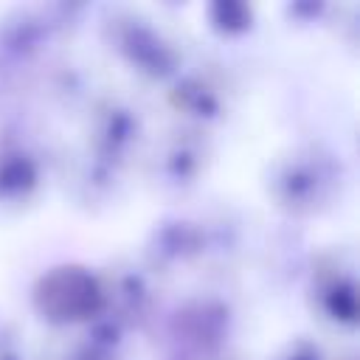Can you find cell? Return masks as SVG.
I'll list each match as a JSON object with an SVG mask.
<instances>
[{
    "mask_svg": "<svg viewBox=\"0 0 360 360\" xmlns=\"http://www.w3.org/2000/svg\"><path fill=\"white\" fill-rule=\"evenodd\" d=\"M340 172L332 155L304 146L281 158L270 172V194L290 214H318L332 205Z\"/></svg>",
    "mask_w": 360,
    "mask_h": 360,
    "instance_id": "obj_1",
    "label": "cell"
},
{
    "mask_svg": "<svg viewBox=\"0 0 360 360\" xmlns=\"http://www.w3.org/2000/svg\"><path fill=\"white\" fill-rule=\"evenodd\" d=\"M205 253V233L202 228H197V222H166L149 248V259L155 262V267L163 270H177V267H188L194 264L200 256Z\"/></svg>",
    "mask_w": 360,
    "mask_h": 360,
    "instance_id": "obj_7",
    "label": "cell"
},
{
    "mask_svg": "<svg viewBox=\"0 0 360 360\" xmlns=\"http://www.w3.org/2000/svg\"><path fill=\"white\" fill-rule=\"evenodd\" d=\"M278 360H321V352L309 340H295V343L287 346V352Z\"/></svg>",
    "mask_w": 360,
    "mask_h": 360,
    "instance_id": "obj_12",
    "label": "cell"
},
{
    "mask_svg": "<svg viewBox=\"0 0 360 360\" xmlns=\"http://www.w3.org/2000/svg\"><path fill=\"white\" fill-rule=\"evenodd\" d=\"M0 360H20V354H17V349H14V343L11 340H0Z\"/></svg>",
    "mask_w": 360,
    "mask_h": 360,
    "instance_id": "obj_13",
    "label": "cell"
},
{
    "mask_svg": "<svg viewBox=\"0 0 360 360\" xmlns=\"http://www.w3.org/2000/svg\"><path fill=\"white\" fill-rule=\"evenodd\" d=\"M315 301L323 318L352 326L357 321V292H354V278L343 270H332L318 278L315 284Z\"/></svg>",
    "mask_w": 360,
    "mask_h": 360,
    "instance_id": "obj_10",
    "label": "cell"
},
{
    "mask_svg": "<svg viewBox=\"0 0 360 360\" xmlns=\"http://www.w3.org/2000/svg\"><path fill=\"white\" fill-rule=\"evenodd\" d=\"M177 346L180 357L177 360H191L200 352H211L219 346L225 326H228V312L219 304L211 301H194L183 312H177Z\"/></svg>",
    "mask_w": 360,
    "mask_h": 360,
    "instance_id": "obj_6",
    "label": "cell"
},
{
    "mask_svg": "<svg viewBox=\"0 0 360 360\" xmlns=\"http://www.w3.org/2000/svg\"><path fill=\"white\" fill-rule=\"evenodd\" d=\"M138 141V118L124 104L107 101L96 107L93 112V129H90V146L96 155V169L115 172L118 163L127 160Z\"/></svg>",
    "mask_w": 360,
    "mask_h": 360,
    "instance_id": "obj_4",
    "label": "cell"
},
{
    "mask_svg": "<svg viewBox=\"0 0 360 360\" xmlns=\"http://www.w3.org/2000/svg\"><path fill=\"white\" fill-rule=\"evenodd\" d=\"M172 104L188 118H217L222 107V90L205 76H186L172 90Z\"/></svg>",
    "mask_w": 360,
    "mask_h": 360,
    "instance_id": "obj_11",
    "label": "cell"
},
{
    "mask_svg": "<svg viewBox=\"0 0 360 360\" xmlns=\"http://www.w3.org/2000/svg\"><path fill=\"white\" fill-rule=\"evenodd\" d=\"M107 39L115 53L149 79H166L177 68V51L146 20L132 14H115L107 22Z\"/></svg>",
    "mask_w": 360,
    "mask_h": 360,
    "instance_id": "obj_3",
    "label": "cell"
},
{
    "mask_svg": "<svg viewBox=\"0 0 360 360\" xmlns=\"http://www.w3.org/2000/svg\"><path fill=\"white\" fill-rule=\"evenodd\" d=\"M208 146L197 132L169 135L155 155V174L163 186H191L205 169Z\"/></svg>",
    "mask_w": 360,
    "mask_h": 360,
    "instance_id": "obj_5",
    "label": "cell"
},
{
    "mask_svg": "<svg viewBox=\"0 0 360 360\" xmlns=\"http://www.w3.org/2000/svg\"><path fill=\"white\" fill-rule=\"evenodd\" d=\"M34 304L42 318L56 323L90 321L104 312V287L82 267H56L42 276L34 292Z\"/></svg>",
    "mask_w": 360,
    "mask_h": 360,
    "instance_id": "obj_2",
    "label": "cell"
},
{
    "mask_svg": "<svg viewBox=\"0 0 360 360\" xmlns=\"http://www.w3.org/2000/svg\"><path fill=\"white\" fill-rule=\"evenodd\" d=\"M56 20H48V14H20V20L8 22L0 34V56L8 65H20L34 59L42 45L56 31Z\"/></svg>",
    "mask_w": 360,
    "mask_h": 360,
    "instance_id": "obj_9",
    "label": "cell"
},
{
    "mask_svg": "<svg viewBox=\"0 0 360 360\" xmlns=\"http://www.w3.org/2000/svg\"><path fill=\"white\" fill-rule=\"evenodd\" d=\"M39 186V160L37 155L17 141L0 143V200L22 202Z\"/></svg>",
    "mask_w": 360,
    "mask_h": 360,
    "instance_id": "obj_8",
    "label": "cell"
}]
</instances>
